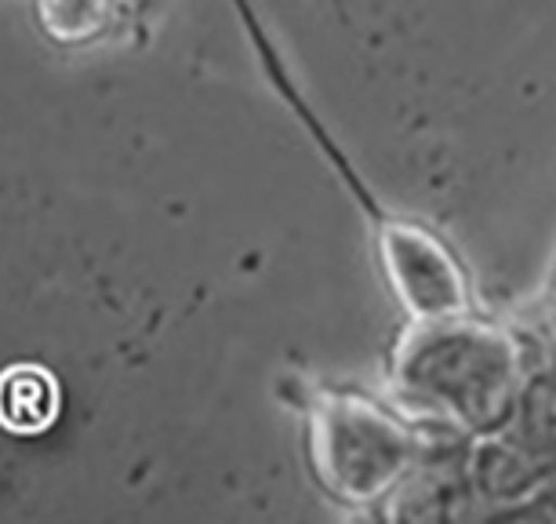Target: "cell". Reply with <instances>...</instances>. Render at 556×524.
<instances>
[{"instance_id": "3", "label": "cell", "mask_w": 556, "mask_h": 524, "mask_svg": "<svg viewBox=\"0 0 556 524\" xmlns=\"http://www.w3.org/2000/svg\"><path fill=\"white\" fill-rule=\"evenodd\" d=\"M262 51H266V62L273 66V77H277L280 91L288 96V102L295 107L302 124L309 128L313 142L320 146V153L328 157L331 167L339 172L342 186L350 190V197L361 204V212L371 226L375 237V259H379L382 280L390 288L393 302L401 307L407 321H433V317H455V313H473L480 310L473 280H469L466 262L451 240H444L433 226L418 223V219H407L401 212H390L379 197L367 190L364 175L356 172L353 161L339 150V142L324 132V124L317 121L302 96L295 91V84L288 80V73H280V66L273 59V48L262 40Z\"/></svg>"}, {"instance_id": "4", "label": "cell", "mask_w": 556, "mask_h": 524, "mask_svg": "<svg viewBox=\"0 0 556 524\" xmlns=\"http://www.w3.org/2000/svg\"><path fill=\"white\" fill-rule=\"evenodd\" d=\"M553 470L556 463L534 459L520 445H513L506 434L477 437L473 452H469V474H473V488L480 507H484V517H506Z\"/></svg>"}, {"instance_id": "2", "label": "cell", "mask_w": 556, "mask_h": 524, "mask_svg": "<svg viewBox=\"0 0 556 524\" xmlns=\"http://www.w3.org/2000/svg\"><path fill=\"white\" fill-rule=\"evenodd\" d=\"M306 463L334 507L375 513L415 466L426 441V419L356 386L309 383L302 397Z\"/></svg>"}, {"instance_id": "1", "label": "cell", "mask_w": 556, "mask_h": 524, "mask_svg": "<svg viewBox=\"0 0 556 524\" xmlns=\"http://www.w3.org/2000/svg\"><path fill=\"white\" fill-rule=\"evenodd\" d=\"M523 364L528 342L480 310L433 321L404 317L390 342L386 379L407 415L491 437L509 423Z\"/></svg>"}, {"instance_id": "5", "label": "cell", "mask_w": 556, "mask_h": 524, "mask_svg": "<svg viewBox=\"0 0 556 524\" xmlns=\"http://www.w3.org/2000/svg\"><path fill=\"white\" fill-rule=\"evenodd\" d=\"M502 434L534 459L556 463V346L528 350L517 404Z\"/></svg>"}]
</instances>
